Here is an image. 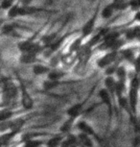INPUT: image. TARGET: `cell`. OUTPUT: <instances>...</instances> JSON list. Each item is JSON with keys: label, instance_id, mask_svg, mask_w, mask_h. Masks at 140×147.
<instances>
[{"label": "cell", "instance_id": "1", "mask_svg": "<svg viewBox=\"0 0 140 147\" xmlns=\"http://www.w3.org/2000/svg\"><path fill=\"white\" fill-rule=\"evenodd\" d=\"M18 49L22 53H35L38 54L42 50V46L37 42H33L31 40H23L18 43Z\"/></svg>", "mask_w": 140, "mask_h": 147}, {"label": "cell", "instance_id": "2", "mask_svg": "<svg viewBox=\"0 0 140 147\" xmlns=\"http://www.w3.org/2000/svg\"><path fill=\"white\" fill-rule=\"evenodd\" d=\"M117 54H118V52L116 51H111V52H109V53L105 54L103 57H101L100 59L97 61V65L100 68L108 67L109 65H112V63L115 62V60H116V58H117Z\"/></svg>", "mask_w": 140, "mask_h": 147}, {"label": "cell", "instance_id": "3", "mask_svg": "<svg viewBox=\"0 0 140 147\" xmlns=\"http://www.w3.org/2000/svg\"><path fill=\"white\" fill-rule=\"evenodd\" d=\"M99 96L102 99V101L104 102V104H106L109 108V113L111 115L112 113V103H111V93L109 92L106 88H102V90H99Z\"/></svg>", "mask_w": 140, "mask_h": 147}, {"label": "cell", "instance_id": "4", "mask_svg": "<svg viewBox=\"0 0 140 147\" xmlns=\"http://www.w3.org/2000/svg\"><path fill=\"white\" fill-rule=\"evenodd\" d=\"M137 98H138V88H130V93H129V103L131 105V109L135 113Z\"/></svg>", "mask_w": 140, "mask_h": 147}, {"label": "cell", "instance_id": "5", "mask_svg": "<svg viewBox=\"0 0 140 147\" xmlns=\"http://www.w3.org/2000/svg\"><path fill=\"white\" fill-rule=\"evenodd\" d=\"M82 111H83V104L82 103H77L75 105H73L72 107H70L69 109L67 110V115L69 116L70 119H75L82 113Z\"/></svg>", "mask_w": 140, "mask_h": 147}, {"label": "cell", "instance_id": "6", "mask_svg": "<svg viewBox=\"0 0 140 147\" xmlns=\"http://www.w3.org/2000/svg\"><path fill=\"white\" fill-rule=\"evenodd\" d=\"M3 94L6 98H13L16 95V88L13 83H5L3 87Z\"/></svg>", "mask_w": 140, "mask_h": 147}, {"label": "cell", "instance_id": "7", "mask_svg": "<svg viewBox=\"0 0 140 147\" xmlns=\"http://www.w3.org/2000/svg\"><path fill=\"white\" fill-rule=\"evenodd\" d=\"M95 21H96V16H92V18H90L86 24H84L83 29H82V32H83V36H82V38H86V37H87V36H89L90 34H91L93 29H94Z\"/></svg>", "mask_w": 140, "mask_h": 147}, {"label": "cell", "instance_id": "8", "mask_svg": "<svg viewBox=\"0 0 140 147\" xmlns=\"http://www.w3.org/2000/svg\"><path fill=\"white\" fill-rule=\"evenodd\" d=\"M77 127H78L79 130H81L82 134H84L86 136H96L94 130H93V128L91 126L89 125L88 123H86V121H80L78 122V124H77Z\"/></svg>", "mask_w": 140, "mask_h": 147}, {"label": "cell", "instance_id": "9", "mask_svg": "<svg viewBox=\"0 0 140 147\" xmlns=\"http://www.w3.org/2000/svg\"><path fill=\"white\" fill-rule=\"evenodd\" d=\"M21 90H22V105L24 109H32L33 107V100L29 93L27 92L26 88H24L23 85H21Z\"/></svg>", "mask_w": 140, "mask_h": 147}, {"label": "cell", "instance_id": "10", "mask_svg": "<svg viewBox=\"0 0 140 147\" xmlns=\"http://www.w3.org/2000/svg\"><path fill=\"white\" fill-rule=\"evenodd\" d=\"M37 61V54L35 53H22L20 58H19V62L21 63H33Z\"/></svg>", "mask_w": 140, "mask_h": 147}, {"label": "cell", "instance_id": "11", "mask_svg": "<svg viewBox=\"0 0 140 147\" xmlns=\"http://www.w3.org/2000/svg\"><path fill=\"white\" fill-rule=\"evenodd\" d=\"M50 68L43 65H36L33 66V73L35 75H44V74H48Z\"/></svg>", "mask_w": 140, "mask_h": 147}, {"label": "cell", "instance_id": "12", "mask_svg": "<svg viewBox=\"0 0 140 147\" xmlns=\"http://www.w3.org/2000/svg\"><path fill=\"white\" fill-rule=\"evenodd\" d=\"M125 90H126V81H117L115 83L114 93L116 94L118 98L124 95Z\"/></svg>", "mask_w": 140, "mask_h": 147}, {"label": "cell", "instance_id": "13", "mask_svg": "<svg viewBox=\"0 0 140 147\" xmlns=\"http://www.w3.org/2000/svg\"><path fill=\"white\" fill-rule=\"evenodd\" d=\"M62 141V138L61 136H55V137L49 138V140L46 141L45 146L46 147H59L61 145Z\"/></svg>", "mask_w": 140, "mask_h": 147}, {"label": "cell", "instance_id": "14", "mask_svg": "<svg viewBox=\"0 0 140 147\" xmlns=\"http://www.w3.org/2000/svg\"><path fill=\"white\" fill-rule=\"evenodd\" d=\"M115 79L112 76H108L105 80L106 90L109 91V93H114V88H115Z\"/></svg>", "mask_w": 140, "mask_h": 147}, {"label": "cell", "instance_id": "15", "mask_svg": "<svg viewBox=\"0 0 140 147\" xmlns=\"http://www.w3.org/2000/svg\"><path fill=\"white\" fill-rule=\"evenodd\" d=\"M64 74L65 73L64 71L58 70V69H56V70H52V71L50 70L48 73V79L51 80V81H59Z\"/></svg>", "mask_w": 140, "mask_h": 147}, {"label": "cell", "instance_id": "16", "mask_svg": "<svg viewBox=\"0 0 140 147\" xmlns=\"http://www.w3.org/2000/svg\"><path fill=\"white\" fill-rule=\"evenodd\" d=\"M78 140L81 142L83 145H84L86 147H93V144H92V140H90V138L88 136L84 135V134H80L78 137Z\"/></svg>", "mask_w": 140, "mask_h": 147}, {"label": "cell", "instance_id": "17", "mask_svg": "<svg viewBox=\"0 0 140 147\" xmlns=\"http://www.w3.org/2000/svg\"><path fill=\"white\" fill-rule=\"evenodd\" d=\"M139 37V28L138 27H135L133 29H130L126 32V38L129 40H133L135 38Z\"/></svg>", "mask_w": 140, "mask_h": 147}, {"label": "cell", "instance_id": "18", "mask_svg": "<svg viewBox=\"0 0 140 147\" xmlns=\"http://www.w3.org/2000/svg\"><path fill=\"white\" fill-rule=\"evenodd\" d=\"M115 74L117 75L118 81H126L127 77V70L124 66H117V69L115 71Z\"/></svg>", "mask_w": 140, "mask_h": 147}, {"label": "cell", "instance_id": "19", "mask_svg": "<svg viewBox=\"0 0 140 147\" xmlns=\"http://www.w3.org/2000/svg\"><path fill=\"white\" fill-rule=\"evenodd\" d=\"M111 6L113 8V10L117 11H123L125 9H127L129 7V2L125 1H113L111 3Z\"/></svg>", "mask_w": 140, "mask_h": 147}, {"label": "cell", "instance_id": "20", "mask_svg": "<svg viewBox=\"0 0 140 147\" xmlns=\"http://www.w3.org/2000/svg\"><path fill=\"white\" fill-rule=\"evenodd\" d=\"M113 8H112L111 4V5H108V6H106L105 8L103 9L102 13H101V15H102V18H109L111 16H112V13H113Z\"/></svg>", "mask_w": 140, "mask_h": 147}, {"label": "cell", "instance_id": "21", "mask_svg": "<svg viewBox=\"0 0 140 147\" xmlns=\"http://www.w3.org/2000/svg\"><path fill=\"white\" fill-rule=\"evenodd\" d=\"M59 85H60V81H51V80H47V81L43 83V87H44V90H53V88H57Z\"/></svg>", "mask_w": 140, "mask_h": 147}, {"label": "cell", "instance_id": "22", "mask_svg": "<svg viewBox=\"0 0 140 147\" xmlns=\"http://www.w3.org/2000/svg\"><path fill=\"white\" fill-rule=\"evenodd\" d=\"M13 113L9 110H3L0 112V122L8 121L9 119L12 117Z\"/></svg>", "mask_w": 140, "mask_h": 147}, {"label": "cell", "instance_id": "23", "mask_svg": "<svg viewBox=\"0 0 140 147\" xmlns=\"http://www.w3.org/2000/svg\"><path fill=\"white\" fill-rule=\"evenodd\" d=\"M43 142L40 140H27L25 143L23 144L22 147H40Z\"/></svg>", "mask_w": 140, "mask_h": 147}, {"label": "cell", "instance_id": "24", "mask_svg": "<svg viewBox=\"0 0 140 147\" xmlns=\"http://www.w3.org/2000/svg\"><path fill=\"white\" fill-rule=\"evenodd\" d=\"M18 8L19 6H17V5H13L11 9L8 10V16L10 18H15L16 16H18Z\"/></svg>", "mask_w": 140, "mask_h": 147}, {"label": "cell", "instance_id": "25", "mask_svg": "<svg viewBox=\"0 0 140 147\" xmlns=\"http://www.w3.org/2000/svg\"><path fill=\"white\" fill-rule=\"evenodd\" d=\"M82 38H77V40L74 41V42L71 44L70 48H69V51L70 52H74V51H78L80 49V47H81V44H82Z\"/></svg>", "mask_w": 140, "mask_h": 147}, {"label": "cell", "instance_id": "26", "mask_svg": "<svg viewBox=\"0 0 140 147\" xmlns=\"http://www.w3.org/2000/svg\"><path fill=\"white\" fill-rule=\"evenodd\" d=\"M117 69V65L112 63V65H109L108 67H106V71L105 73L107 74V76H112L113 74H115V71Z\"/></svg>", "mask_w": 140, "mask_h": 147}, {"label": "cell", "instance_id": "27", "mask_svg": "<svg viewBox=\"0 0 140 147\" xmlns=\"http://www.w3.org/2000/svg\"><path fill=\"white\" fill-rule=\"evenodd\" d=\"M13 5H15V2L13 1H10V0H5V1H2L1 4H0V7L3 10H9L11 9Z\"/></svg>", "mask_w": 140, "mask_h": 147}, {"label": "cell", "instance_id": "28", "mask_svg": "<svg viewBox=\"0 0 140 147\" xmlns=\"http://www.w3.org/2000/svg\"><path fill=\"white\" fill-rule=\"evenodd\" d=\"M72 121H73V119H70L69 118V120L66 121L65 123L64 124V125L62 126V132H64V133H68L71 130V127H72Z\"/></svg>", "mask_w": 140, "mask_h": 147}, {"label": "cell", "instance_id": "29", "mask_svg": "<svg viewBox=\"0 0 140 147\" xmlns=\"http://www.w3.org/2000/svg\"><path fill=\"white\" fill-rule=\"evenodd\" d=\"M121 54L127 60H133V52L131 51V49H125V50H122Z\"/></svg>", "mask_w": 140, "mask_h": 147}, {"label": "cell", "instance_id": "30", "mask_svg": "<svg viewBox=\"0 0 140 147\" xmlns=\"http://www.w3.org/2000/svg\"><path fill=\"white\" fill-rule=\"evenodd\" d=\"M7 130H11V121L0 122V132H5Z\"/></svg>", "mask_w": 140, "mask_h": 147}, {"label": "cell", "instance_id": "31", "mask_svg": "<svg viewBox=\"0 0 140 147\" xmlns=\"http://www.w3.org/2000/svg\"><path fill=\"white\" fill-rule=\"evenodd\" d=\"M13 24H6V25H4L3 27H2V33L3 34H6V35H8V34H11L13 31Z\"/></svg>", "mask_w": 140, "mask_h": 147}, {"label": "cell", "instance_id": "32", "mask_svg": "<svg viewBox=\"0 0 140 147\" xmlns=\"http://www.w3.org/2000/svg\"><path fill=\"white\" fill-rule=\"evenodd\" d=\"M129 6H131V8L133 10L138 11V10H139V2H137V1L129 2Z\"/></svg>", "mask_w": 140, "mask_h": 147}, {"label": "cell", "instance_id": "33", "mask_svg": "<svg viewBox=\"0 0 140 147\" xmlns=\"http://www.w3.org/2000/svg\"><path fill=\"white\" fill-rule=\"evenodd\" d=\"M3 22H4V19L0 18V27H1L2 25H3Z\"/></svg>", "mask_w": 140, "mask_h": 147}, {"label": "cell", "instance_id": "34", "mask_svg": "<svg viewBox=\"0 0 140 147\" xmlns=\"http://www.w3.org/2000/svg\"><path fill=\"white\" fill-rule=\"evenodd\" d=\"M0 85H1V82H0Z\"/></svg>", "mask_w": 140, "mask_h": 147}]
</instances>
